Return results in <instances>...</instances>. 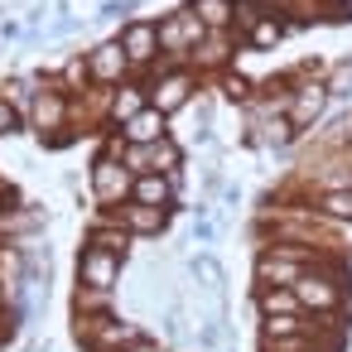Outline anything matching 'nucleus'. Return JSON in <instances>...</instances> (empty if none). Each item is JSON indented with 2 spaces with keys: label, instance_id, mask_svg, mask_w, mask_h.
I'll use <instances>...</instances> for the list:
<instances>
[{
  "label": "nucleus",
  "instance_id": "nucleus-22",
  "mask_svg": "<svg viewBox=\"0 0 352 352\" xmlns=\"http://www.w3.org/2000/svg\"><path fill=\"white\" fill-rule=\"evenodd\" d=\"M323 87H328V97H352V58H347V63H338V68H333V78H328Z\"/></svg>",
  "mask_w": 352,
  "mask_h": 352
},
{
  "label": "nucleus",
  "instance_id": "nucleus-14",
  "mask_svg": "<svg viewBox=\"0 0 352 352\" xmlns=\"http://www.w3.org/2000/svg\"><path fill=\"white\" fill-rule=\"evenodd\" d=\"M164 135H169V116L155 111V107H145L140 116H131V121L121 126V140H126V145H160Z\"/></svg>",
  "mask_w": 352,
  "mask_h": 352
},
{
  "label": "nucleus",
  "instance_id": "nucleus-21",
  "mask_svg": "<svg viewBox=\"0 0 352 352\" xmlns=\"http://www.w3.org/2000/svg\"><path fill=\"white\" fill-rule=\"evenodd\" d=\"M111 299H116V294H97V289H78V294H73V309H78V318H82V314H111Z\"/></svg>",
  "mask_w": 352,
  "mask_h": 352
},
{
  "label": "nucleus",
  "instance_id": "nucleus-17",
  "mask_svg": "<svg viewBox=\"0 0 352 352\" xmlns=\"http://www.w3.org/2000/svg\"><path fill=\"white\" fill-rule=\"evenodd\" d=\"M227 54H232V30H217V34H208V39L188 54V63H193V68H222Z\"/></svg>",
  "mask_w": 352,
  "mask_h": 352
},
{
  "label": "nucleus",
  "instance_id": "nucleus-13",
  "mask_svg": "<svg viewBox=\"0 0 352 352\" xmlns=\"http://www.w3.org/2000/svg\"><path fill=\"white\" fill-rule=\"evenodd\" d=\"M145 107H150V87H145V82H121V87L107 92V116H111L116 126H126V121L140 116Z\"/></svg>",
  "mask_w": 352,
  "mask_h": 352
},
{
  "label": "nucleus",
  "instance_id": "nucleus-7",
  "mask_svg": "<svg viewBox=\"0 0 352 352\" xmlns=\"http://www.w3.org/2000/svg\"><path fill=\"white\" fill-rule=\"evenodd\" d=\"M87 58V82H97V87H121L126 82V73H131V63H126V54H121V44L116 39H107V44H97L92 54H82Z\"/></svg>",
  "mask_w": 352,
  "mask_h": 352
},
{
  "label": "nucleus",
  "instance_id": "nucleus-1",
  "mask_svg": "<svg viewBox=\"0 0 352 352\" xmlns=\"http://www.w3.org/2000/svg\"><path fill=\"white\" fill-rule=\"evenodd\" d=\"M150 73H155V82H145L150 87V107L164 111V116H179L193 102V92H198V73L188 63H169V58L155 63Z\"/></svg>",
  "mask_w": 352,
  "mask_h": 352
},
{
  "label": "nucleus",
  "instance_id": "nucleus-4",
  "mask_svg": "<svg viewBox=\"0 0 352 352\" xmlns=\"http://www.w3.org/2000/svg\"><path fill=\"white\" fill-rule=\"evenodd\" d=\"M160 25V54L169 58V63H184L203 39H208V30H203V20L188 10V6H179V10H169L164 20H155Z\"/></svg>",
  "mask_w": 352,
  "mask_h": 352
},
{
  "label": "nucleus",
  "instance_id": "nucleus-9",
  "mask_svg": "<svg viewBox=\"0 0 352 352\" xmlns=\"http://www.w3.org/2000/svg\"><path fill=\"white\" fill-rule=\"evenodd\" d=\"M116 227H126L135 241H145V236H160L164 227H169V208H145V203H121V208H111L107 212Z\"/></svg>",
  "mask_w": 352,
  "mask_h": 352
},
{
  "label": "nucleus",
  "instance_id": "nucleus-27",
  "mask_svg": "<svg viewBox=\"0 0 352 352\" xmlns=\"http://www.w3.org/2000/svg\"><path fill=\"white\" fill-rule=\"evenodd\" d=\"M6 212H10V208H6V193H0V217H6Z\"/></svg>",
  "mask_w": 352,
  "mask_h": 352
},
{
  "label": "nucleus",
  "instance_id": "nucleus-25",
  "mask_svg": "<svg viewBox=\"0 0 352 352\" xmlns=\"http://www.w3.org/2000/svg\"><path fill=\"white\" fill-rule=\"evenodd\" d=\"M126 352H164V342H160V338H140V342H131Z\"/></svg>",
  "mask_w": 352,
  "mask_h": 352
},
{
  "label": "nucleus",
  "instance_id": "nucleus-16",
  "mask_svg": "<svg viewBox=\"0 0 352 352\" xmlns=\"http://www.w3.org/2000/svg\"><path fill=\"white\" fill-rule=\"evenodd\" d=\"M188 10L203 20V30H208V34L232 30V20H236V6H232V0H188Z\"/></svg>",
  "mask_w": 352,
  "mask_h": 352
},
{
  "label": "nucleus",
  "instance_id": "nucleus-10",
  "mask_svg": "<svg viewBox=\"0 0 352 352\" xmlns=\"http://www.w3.org/2000/svg\"><path fill=\"white\" fill-rule=\"evenodd\" d=\"M294 299H299V309L333 314V309L342 304V289H338V280H328V275H318V270H304V275L294 280Z\"/></svg>",
  "mask_w": 352,
  "mask_h": 352
},
{
  "label": "nucleus",
  "instance_id": "nucleus-18",
  "mask_svg": "<svg viewBox=\"0 0 352 352\" xmlns=\"http://www.w3.org/2000/svg\"><path fill=\"white\" fill-rule=\"evenodd\" d=\"M280 39H285V25H280L275 15H261V20L251 25V34H246V44H251V49H275Z\"/></svg>",
  "mask_w": 352,
  "mask_h": 352
},
{
  "label": "nucleus",
  "instance_id": "nucleus-6",
  "mask_svg": "<svg viewBox=\"0 0 352 352\" xmlns=\"http://www.w3.org/2000/svg\"><path fill=\"white\" fill-rule=\"evenodd\" d=\"M116 44H121L131 73H145V68L164 63V58H160V25H155V20H126L121 34H116Z\"/></svg>",
  "mask_w": 352,
  "mask_h": 352
},
{
  "label": "nucleus",
  "instance_id": "nucleus-23",
  "mask_svg": "<svg viewBox=\"0 0 352 352\" xmlns=\"http://www.w3.org/2000/svg\"><path fill=\"white\" fill-rule=\"evenodd\" d=\"M10 131H20V111H15L6 97H0V135H10Z\"/></svg>",
  "mask_w": 352,
  "mask_h": 352
},
{
  "label": "nucleus",
  "instance_id": "nucleus-24",
  "mask_svg": "<svg viewBox=\"0 0 352 352\" xmlns=\"http://www.w3.org/2000/svg\"><path fill=\"white\" fill-rule=\"evenodd\" d=\"M222 92H227L232 102H246V97H251V82H246V78H227V82H222Z\"/></svg>",
  "mask_w": 352,
  "mask_h": 352
},
{
  "label": "nucleus",
  "instance_id": "nucleus-5",
  "mask_svg": "<svg viewBox=\"0 0 352 352\" xmlns=\"http://www.w3.org/2000/svg\"><path fill=\"white\" fill-rule=\"evenodd\" d=\"M87 184H92V198H97V203L111 212V208L131 203L135 174H131L121 160H111V155H97V160H92V169H87Z\"/></svg>",
  "mask_w": 352,
  "mask_h": 352
},
{
  "label": "nucleus",
  "instance_id": "nucleus-8",
  "mask_svg": "<svg viewBox=\"0 0 352 352\" xmlns=\"http://www.w3.org/2000/svg\"><path fill=\"white\" fill-rule=\"evenodd\" d=\"M323 111H328V87H323V82H304V87L285 92V121H289L294 131H309Z\"/></svg>",
  "mask_w": 352,
  "mask_h": 352
},
{
  "label": "nucleus",
  "instance_id": "nucleus-20",
  "mask_svg": "<svg viewBox=\"0 0 352 352\" xmlns=\"http://www.w3.org/2000/svg\"><path fill=\"white\" fill-rule=\"evenodd\" d=\"M318 212H323V217H352V188H328V193H318Z\"/></svg>",
  "mask_w": 352,
  "mask_h": 352
},
{
  "label": "nucleus",
  "instance_id": "nucleus-19",
  "mask_svg": "<svg viewBox=\"0 0 352 352\" xmlns=\"http://www.w3.org/2000/svg\"><path fill=\"white\" fill-rule=\"evenodd\" d=\"M261 314L265 318H280V314H299V299H294V289H261Z\"/></svg>",
  "mask_w": 352,
  "mask_h": 352
},
{
  "label": "nucleus",
  "instance_id": "nucleus-2",
  "mask_svg": "<svg viewBox=\"0 0 352 352\" xmlns=\"http://www.w3.org/2000/svg\"><path fill=\"white\" fill-rule=\"evenodd\" d=\"M78 338L87 342V352H126L131 342L145 338V328L121 318V314H82L78 318Z\"/></svg>",
  "mask_w": 352,
  "mask_h": 352
},
{
  "label": "nucleus",
  "instance_id": "nucleus-12",
  "mask_svg": "<svg viewBox=\"0 0 352 352\" xmlns=\"http://www.w3.org/2000/svg\"><path fill=\"white\" fill-rule=\"evenodd\" d=\"M184 193V174H140L131 188V203L145 208H174V198Z\"/></svg>",
  "mask_w": 352,
  "mask_h": 352
},
{
  "label": "nucleus",
  "instance_id": "nucleus-11",
  "mask_svg": "<svg viewBox=\"0 0 352 352\" xmlns=\"http://www.w3.org/2000/svg\"><path fill=\"white\" fill-rule=\"evenodd\" d=\"M68 87H44L39 97H34V111H30V126L39 131V135H54V131H63L68 126Z\"/></svg>",
  "mask_w": 352,
  "mask_h": 352
},
{
  "label": "nucleus",
  "instance_id": "nucleus-3",
  "mask_svg": "<svg viewBox=\"0 0 352 352\" xmlns=\"http://www.w3.org/2000/svg\"><path fill=\"white\" fill-rule=\"evenodd\" d=\"M126 280V256L107 251V246H87L78 256V289H97V294H121Z\"/></svg>",
  "mask_w": 352,
  "mask_h": 352
},
{
  "label": "nucleus",
  "instance_id": "nucleus-15",
  "mask_svg": "<svg viewBox=\"0 0 352 352\" xmlns=\"http://www.w3.org/2000/svg\"><path fill=\"white\" fill-rule=\"evenodd\" d=\"M87 246H107V251H116V256H131V246H140L126 227H116L111 217H102V222H92L87 227Z\"/></svg>",
  "mask_w": 352,
  "mask_h": 352
},
{
  "label": "nucleus",
  "instance_id": "nucleus-26",
  "mask_svg": "<svg viewBox=\"0 0 352 352\" xmlns=\"http://www.w3.org/2000/svg\"><path fill=\"white\" fill-rule=\"evenodd\" d=\"M10 309V294H6V285H0V314H6Z\"/></svg>",
  "mask_w": 352,
  "mask_h": 352
},
{
  "label": "nucleus",
  "instance_id": "nucleus-28",
  "mask_svg": "<svg viewBox=\"0 0 352 352\" xmlns=\"http://www.w3.org/2000/svg\"><path fill=\"white\" fill-rule=\"evenodd\" d=\"M232 6H246V0H232Z\"/></svg>",
  "mask_w": 352,
  "mask_h": 352
}]
</instances>
